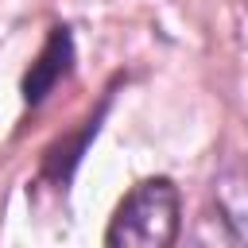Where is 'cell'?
Here are the masks:
<instances>
[{"mask_svg":"<svg viewBox=\"0 0 248 248\" xmlns=\"http://www.w3.org/2000/svg\"><path fill=\"white\" fill-rule=\"evenodd\" d=\"M182 232V198L170 178H143L116 205L105 244L108 248H167Z\"/></svg>","mask_w":248,"mask_h":248,"instance_id":"cell-1","label":"cell"},{"mask_svg":"<svg viewBox=\"0 0 248 248\" xmlns=\"http://www.w3.org/2000/svg\"><path fill=\"white\" fill-rule=\"evenodd\" d=\"M108 105H112V93H105V101L97 105V112H89V116L78 124V132H74V136L58 140V143H50V147L43 151V178H46V182L66 186V182L74 178V170H78V163H81V155H85L89 140L101 132V120H105Z\"/></svg>","mask_w":248,"mask_h":248,"instance_id":"cell-4","label":"cell"},{"mask_svg":"<svg viewBox=\"0 0 248 248\" xmlns=\"http://www.w3.org/2000/svg\"><path fill=\"white\" fill-rule=\"evenodd\" d=\"M213 209L221 221V240L248 244V155L229 159L213 178Z\"/></svg>","mask_w":248,"mask_h":248,"instance_id":"cell-2","label":"cell"},{"mask_svg":"<svg viewBox=\"0 0 248 248\" xmlns=\"http://www.w3.org/2000/svg\"><path fill=\"white\" fill-rule=\"evenodd\" d=\"M70 70H74V35H70L66 23H58V27H50V35H46L39 58L31 62V70L23 74V85H19L23 105H43L46 93H50Z\"/></svg>","mask_w":248,"mask_h":248,"instance_id":"cell-3","label":"cell"}]
</instances>
